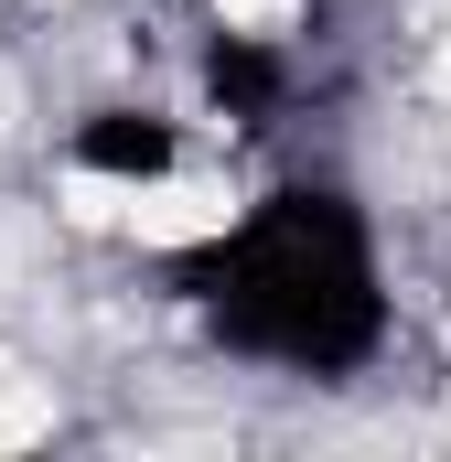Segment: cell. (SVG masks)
<instances>
[{"instance_id": "obj_2", "label": "cell", "mask_w": 451, "mask_h": 462, "mask_svg": "<svg viewBox=\"0 0 451 462\" xmlns=\"http://www.w3.org/2000/svg\"><path fill=\"white\" fill-rule=\"evenodd\" d=\"M76 183H118V194H151V183H172L183 172V118L172 108H129V97H108V108H87L76 129H65V151H54Z\"/></svg>"}, {"instance_id": "obj_3", "label": "cell", "mask_w": 451, "mask_h": 462, "mask_svg": "<svg viewBox=\"0 0 451 462\" xmlns=\"http://www.w3.org/2000/svg\"><path fill=\"white\" fill-rule=\"evenodd\" d=\"M301 97V54L290 43H269V32H216L205 43V108L226 129H280Z\"/></svg>"}, {"instance_id": "obj_1", "label": "cell", "mask_w": 451, "mask_h": 462, "mask_svg": "<svg viewBox=\"0 0 451 462\" xmlns=\"http://www.w3.org/2000/svg\"><path fill=\"white\" fill-rule=\"evenodd\" d=\"M172 291L216 355L301 376V387H354L398 345L387 236L365 216V194L334 172H290V183L247 194L236 216H216L172 258Z\"/></svg>"}]
</instances>
